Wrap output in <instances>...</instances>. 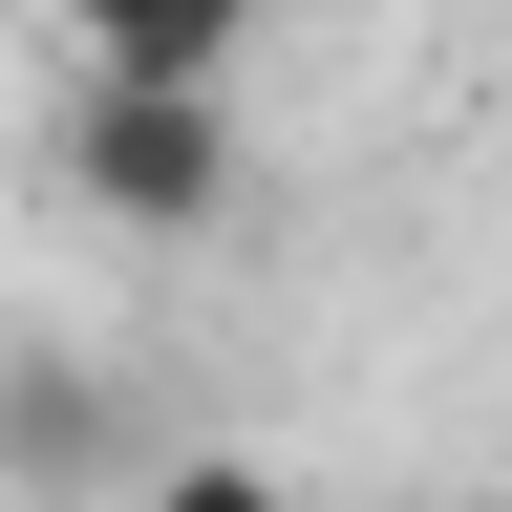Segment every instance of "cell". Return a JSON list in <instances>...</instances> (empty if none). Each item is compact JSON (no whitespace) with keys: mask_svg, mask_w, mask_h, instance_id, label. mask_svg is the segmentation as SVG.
<instances>
[{"mask_svg":"<svg viewBox=\"0 0 512 512\" xmlns=\"http://www.w3.org/2000/svg\"><path fill=\"white\" fill-rule=\"evenodd\" d=\"M43 171L86 192L107 235H214L235 214V86H171V64H86L43 128Z\"/></svg>","mask_w":512,"mask_h":512,"instance_id":"obj_1","label":"cell"},{"mask_svg":"<svg viewBox=\"0 0 512 512\" xmlns=\"http://www.w3.org/2000/svg\"><path fill=\"white\" fill-rule=\"evenodd\" d=\"M0 491L22 512H107V491H150V427H128V384L86 363V342H0Z\"/></svg>","mask_w":512,"mask_h":512,"instance_id":"obj_2","label":"cell"},{"mask_svg":"<svg viewBox=\"0 0 512 512\" xmlns=\"http://www.w3.org/2000/svg\"><path fill=\"white\" fill-rule=\"evenodd\" d=\"M256 22H278V0H64V43H86V64H171V86H235Z\"/></svg>","mask_w":512,"mask_h":512,"instance_id":"obj_3","label":"cell"},{"mask_svg":"<svg viewBox=\"0 0 512 512\" xmlns=\"http://www.w3.org/2000/svg\"><path fill=\"white\" fill-rule=\"evenodd\" d=\"M128 512H299V470H256V448H150Z\"/></svg>","mask_w":512,"mask_h":512,"instance_id":"obj_4","label":"cell"}]
</instances>
